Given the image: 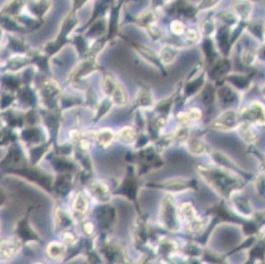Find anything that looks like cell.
Masks as SVG:
<instances>
[{
  "instance_id": "6",
  "label": "cell",
  "mask_w": 265,
  "mask_h": 264,
  "mask_svg": "<svg viewBox=\"0 0 265 264\" xmlns=\"http://www.w3.org/2000/svg\"><path fill=\"white\" fill-rule=\"evenodd\" d=\"M21 249V243L18 239H10L0 243V261L9 260Z\"/></svg>"
},
{
  "instance_id": "23",
  "label": "cell",
  "mask_w": 265,
  "mask_h": 264,
  "mask_svg": "<svg viewBox=\"0 0 265 264\" xmlns=\"http://www.w3.org/2000/svg\"><path fill=\"white\" fill-rule=\"evenodd\" d=\"M64 239H65V242L67 243V244H73L75 242V237H74V235L71 232L65 233Z\"/></svg>"
},
{
  "instance_id": "16",
  "label": "cell",
  "mask_w": 265,
  "mask_h": 264,
  "mask_svg": "<svg viewBox=\"0 0 265 264\" xmlns=\"http://www.w3.org/2000/svg\"><path fill=\"white\" fill-rule=\"evenodd\" d=\"M117 137L123 144L131 145V144L135 143V141L137 139V134H136L135 130L132 129V127H125L119 132Z\"/></svg>"
},
{
  "instance_id": "14",
  "label": "cell",
  "mask_w": 265,
  "mask_h": 264,
  "mask_svg": "<svg viewBox=\"0 0 265 264\" xmlns=\"http://www.w3.org/2000/svg\"><path fill=\"white\" fill-rule=\"evenodd\" d=\"M238 135H240V137L244 141L248 142V143L254 142L257 138L255 129L252 127L251 124L247 123V122L238 127Z\"/></svg>"
},
{
  "instance_id": "20",
  "label": "cell",
  "mask_w": 265,
  "mask_h": 264,
  "mask_svg": "<svg viewBox=\"0 0 265 264\" xmlns=\"http://www.w3.org/2000/svg\"><path fill=\"white\" fill-rule=\"evenodd\" d=\"M215 31V24L214 22L208 19V20H205V22L203 23V32L206 34V35H210L211 33H213Z\"/></svg>"
},
{
  "instance_id": "19",
  "label": "cell",
  "mask_w": 265,
  "mask_h": 264,
  "mask_svg": "<svg viewBox=\"0 0 265 264\" xmlns=\"http://www.w3.org/2000/svg\"><path fill=\"white\" fill-rule=\"evenodd\" d=\"M220 2L221 0H200L198 8L203 11L210 10V9L215 8Z\"/></svg>"
},
{
  "instance_id": "21",
  "label": "cell",
  "mask_w": 265,
  "mask_h": 264,
  "mask_svg": "<svg viewBox=\"0 0 265 264\" xmlns=\"http://www.w3.org/2000/svg\"><path fill=\"white\" fill-rule=\"evenodd\" d=\"M185 34H186V39L191 43L199 40V33L195 29H188L185 31Z\"/></svg>"
},
{
  "instance_id": "15",
  "label": "cell",
  "mask_w": 265,
  "mask_h": 264,
  "mask_svg": "<svg viewBox=\"0 0 265 264\" xmlns=\"http://www.w3.org/2000/svg\"><path fill=\"white\" fill-rule=\"evenodd\" d=\"M115 138H116L115 133L110 129H103L96 134V141L102 147L110 146L114 142Z\"/></svg>"
},
{
  "instance_id": "7",
  "label": "cell",
  "mask_w": 265,
  "mask_h": 264,
  "mask_svg": "<svg viewBox=\"0 0 265 264\" xmlns=\"http://www.w3.org/2000/svg\"><path fill=\"white\" fill-rule=\"evenodd\" d=\"M232 201H233V207L236 209L238 213L244 215V216H250L251 215L252 210L249 205L248 198L245 194L235 191Z\"/></svg>"
},
{
  "instance_id": "25",
  "label": "cell",
  "mask_w": 265,
  "mask_h": 264,
  "mask_svg": "<svg viewBox=\"0 0 265 264\" xmlns=\"http://www.w3.org/2000/svg\"><path fill=\"white\" fill-rule=\"evenodd\" d=\"M0 230H1V223H0Z\"/></svg>"
},
{
  "instance_id": "12",
  "label": "cell",
  "mask_w": 265,
  "mask_h": 264,
  "mask_svg": "<svg viewBox=\"0 0 265 264\" xmlns=\"http://www.w3.org/2000/svg\"><path fill=\"white\" fill-rule=\"evenodd\" d=\"M66 252V248L62 243H58V242L50 243L47 248L48 255L51 259H55V260L62 259L65 256Z\"/></svg>"
},
{
  "instance_id": "24",
  "label": "cell",
  "mask_w": 265,
  "mask_h": 264,
  "mask_svg": "<svg viewBox=\"0 0 265 264\" xmlns=\"http://www.w3.org/2000/svg\"><path fill=\"white\" fill-rule=\"evenodd\" d=\"M248 1H249V2H261V1H263V0H248Z\"/></svg>"
},
{
  "instance_id": "5",
  "label": "cell",
  "mask_w": 265,
  "mask_h": 264,
  "mask_svg": "<svg viewBox=\"0 0 265 264\" xmlns=\"http://www.w3.org/2000/svg\"><path fill=\"white\" fill-rule=\"evenodd\" d=\"M162 188L169 192H182L184 190L195 188V181L191 179H183V178L169 179L164 182Z\"/></svg>"
},
{
  "instance_id": "4",
  "label": "cell",
  "mask_w": 265,
  "mask_h": 264,
  "mask_svg": "<svg viewBox=\"0 0 265 264\" xmlns=\"http://www.w3.org/2000/svg\"><path fill=\"white\" fill-rule=\"evenodd\" d=\"M238 117L237 113L233 110H229L224 112L213 124L215 129L219 130H232L238 126Z\"/></svg>"
},
{
  "instance_id": "1",
  "label": "cell",
  "mask_w": 265,
  "mask_h": 264,
  "mask_svg": "<svg viewBox=\"0 0 265 264\" xmlns=\"http://www.w3.org/2000/svg\"><path fill=\"white\" fill-rule=\"evenodd\" d=\"M200 172L203 178L223 196H229L242 186V182L235 174L219 166L206 167L202 166Z\"/></svg>"
},
{
  "instance_id": "22",
  "label": "cell",
  "mask_w": 265,
  "mask_h": 264,
  "mask_svg": "<svg viewBox=\"0 0 265 264\" xmlns=\"http://www.w3.org/2000/svg\"><path fill=\"white\" fill-rule=\"evenodd\" d=\"M83 230H84V232H86L87 234H91L94 231V226L91 222H87L86 224H84Z\"/></svg>"
},
{
  "instance_id": "2",
  "label": "cell",
  "mask_w": 265,
  "mask_h": 264,
  "mask_svg": "<svg viewBox=\"0 0 265 264\" xmlns=\"http://www.w3.org/2000/svg\"><path fill=\"white\" fill-rule=\"evenodd\" d=\"M160 218L163 226L168 231H177L180 229L181 220L179 217V211L171 195H167L164 199Z\"/></svg>"
},
{
  "instance_id": "17",
  "label": "cell",
  "mask_w": 265,
  "mask_h": 264,
  "mask_svg": "<svg viewBox=\"0 0 265 264\" xmlns=\"http://www.w3.org/2000/svg\"><path fill=\"white\" fill-rule=\"evenodd\" d=\"M256 60V54L250 48H246L242 52V61L247 66L252 65Z\"/></svg>"
},
{
  "instance_id": "18",
  "label": "cell",
  "mask_w": 265,
  "mask_h": 264,
  "mask_svg": "<svg viewBox=\"0 0 265 264\" xmlns=\"http://www.w3.org/2000/svg\"><path fill=\"white\" fill-rule=\"evenodd\" d=\"M170 30L171 32L176 35V36H180L185 34V31H186V28H185L184 24L180 21V20H174L171 22L170 25Z\"/></svg>"
},
{
  "instance_id": "3",
  "label": "cell",
  "mask_w": 265,
  "mask_h": 264,
  "mask_svg": "<svg viewBox=\"0 0 265 264\" xmlns=\"http://www.w3.org/2000/svg\"><path fill=\"white\" fill-rule=\"evenodd\" d=\"M241 116L247 123L265 125V107L259 102L249 104L242 111Z\"/></svg>"
},
{
  "instance_id": "13",
  "label": "cell",
  "mask_w": 265,
  "mask_h": 264,
  "mask_svg": "<svg viewBox=\"0 0 265 264\" xmlns=\"http://www.w3.org/2000/svg\"><path fill=\"white\" fill-rule=\"evenodd\" d=\"M178 52H179V50L177 48L170 45H166L163 48L161 51L160 59L165 65H167V66L171 65L177 58Z\"/></svg>"
},
{
  "instance_id": "9",
  "label": "cell",
  "mask_w": 265,
  "mask_h": 264,
  "mask_svg": "<svg viewBox=\"0 0 265 264\" xmlns=\"http://www.w3.org/2000/svg\"><path fill=\"white\" fill-rule=\"evenodd\" d=\"M88 189L91 195L97 200L105 201L109 197V187L103 182H92Z\"/></svg>"
},
{
  "instance_id": "10",
  "label": "cell",
  "mask_w": 265,
  "mask_h": 264,
  "mask_svg": "<svg viewBox=\"0 0 265 264\" xmlns=\"http://www.w3.org/2000/svg\"><path fill=\"white\" fill-rule=\"evenodd\" d=\"M251 11H252L251 2L248 1V0H242V1H238L233 5V13L237 18L243 20L248 19L251 14Z\"/></svg>"
},
{
  "instance_id": "8",
  "label": "cell",
  "mask_w": 265,
  "mask_h": 264,
  "mask_svg": "<svg viewBox=\"0 0 265 264\" xmlns=\"http://www.w3.org/2000/svg\"><path fill=\"white\" fill-rule=\"evenodd\" d=\"M89 204L86 196L83 193H78L73 200L72 210L75 216L83 218L88 211Z\"/></svg>"
},
{
  "instance_id": "11",
  "label": "cell",
  "mask_w": 265,
  "mask_h": 264,
  "mask_svg": "<svg viewBox=\"0 0 265 264\" xmlns=\"http://www.w3.org/2000/svg\"><path fill=\"white\" fill-rule=\"evenodd\" d=\"M187 147H188L189 151L193 154H196V155L205 154L209 150L208 145L203 140H201L199 138L189 139L187 142Z\"/></svg>"
}]
</instances>
